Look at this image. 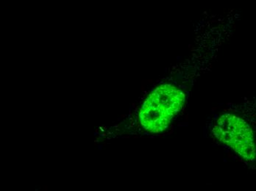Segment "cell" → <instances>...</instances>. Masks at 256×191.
<instances>
[{"label":"cell","mask_w":256,"mask_h":191,"mask_svg":"<svg viewBox=\"0 0 256 191\" xmlns=\"http://www.w3.org/2000/svg\"><path fill=\"white\" fill-rule=\"evenodd\" d=\"M242 112L220 116L214 127V134L242 161L256 167V99L245 105Z\"/></svg>","instance_id":"cell-1"},{"label":"cell","mask_w":256,"mask_h":191,"mask_svg":"<svg viewBox=\"0 0 256 191\" xmlns=\"http://www.w3.org/2000/svg\"><path fill=\"white\" fill-rule=\"evenodd\" d=\"M185 94L172 85L158 87L148 96L140 113L142 127L152 133L164 131L185 104Z\"/></svg>","instance_id":"cell-2"}]
</instances>
